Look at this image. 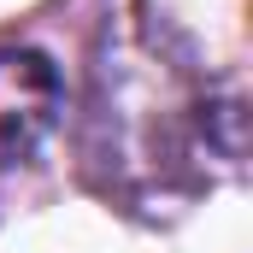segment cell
Returning <instances> with one entry per match:
<instances>
[{
    "label": "cell",
    "instance_id": "cell-1",
    "mask_svg": "<svg viewBox=\"0 0 253 253\" xmlns=\"http://www.w3.org/2000/svg\"><path fill=\"white\" fill-rule=\"evenodd\" d=\"M65 106L59 71L36 47H0V171L42 153Z\"/></svg>",
    "mask_w": 253,
    "mask_h": 253
}]
</instances>
